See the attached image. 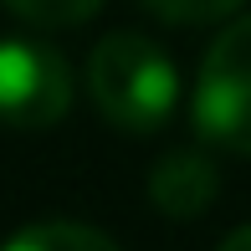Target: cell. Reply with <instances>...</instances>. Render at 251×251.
I'll return each mask as SVG.
<instances>
[{"label": "cell", "instance_id": "1", "mask_svg": "<svg viewBox=\"0 0 251 251\" xmlns=\"http://www.w3.org/2000/svg\"><path fill=\"white\" fill-rule=\"evenodd\" d=\"M87 87H93L98 113L123 133H159L179 102V72L149 36H102L93 62H87Z\"/></svg>", "mask_w": 251, "mask_h": 251}, {"label": "cell", "instance_id": "2", "mask_svg": "<svg viewBox=\"0 0 251 251\" xmlns=\"http://www.w3.org/2000/svg\"><path fill=\"white\" fill-rule=\"evenodd\" d=\"M190 113L205 144L251 154V16L231 21L205 51Z\"/></svg>", "mask_w": 251, "mask_h": 251}, {"label": "cell", "instance_id": "3", "mask_svg": "<svg viewBox=\"0 0 251 251\" xmlns=\"http://www.w3.org/2000/svg\"><path fill=\"white\" fill-rule=\"evenodd\" d=\"M72 108L62 51L31 36H0V118L10 128H51Z\"/></svg>", "mask_w": 251, "mask_h": 251}, {"label": "cell", "instance_id": "4", "mask_svg": "<svg viewBox=\"0 0 251 251\" xmlns=\"http://www.w3.org/2000/svg\"><path fill=\"white\" fill-rule=\"evenodd\" d=\"M215 190H221V175H215V164L200 149H169L149 169V200L169 221H195V215H205Z\"/></svg>", "mask_w": 251, "mask_h": 251}, {"label": "cell", "instance_id": "5", "mask_svg": "<svg viewBox=\"0 0 251 251\" xmlns=\"http://www.w3.org/2000/svg\"><path fill=\"white\" fill-rule=\"evenodd\" d=\"M0 251H123V246L113 241L108 231L87 226V221H62V215H51V221L21 226Z\"/></svg>", "mask_w": 251, "mask_h": 251}, {"label": "cell", "instance_id": "6", "mask_svg": "<svg viewBox=\"0 0 251 251\" xmlns=\"http://www.w3.org/2000/svg\"><path fill=\"white\" fill-rule=\"evenodd\" d=\"M10 16L31 21V26H47V31H62V26H82L102 10V0H5Z\"/></svg>", "mask_w": 251, "mask_h": 251}, {"label": "cell", "instance_id": "7", "mask_svg": "<svg viewBox=\"0 0 251 251\" xmlns=\"http://www.w3.org/2000/svg\"><path fill=\"white\" fill-rule=\"evenodd\" d=\"M144 5L159 21H169V26H210V21L236 16L241 0H144Z\"/></svg>", "mask_w": 251, "mask_h": 251}, {"label": "cell", "instance_id": "8", "mask_svg": "<svg viewBox=\"0 0 251 251\" xmlns=\"http://www.w3.org/2000/svg\"><path fill=\"white\" fill-rule=\"evenodd\" d=\"M215 251H251V226H241V231H231Z\"/></svg>", "mask_w": 251, "mask_h": 251}]
</instances>
